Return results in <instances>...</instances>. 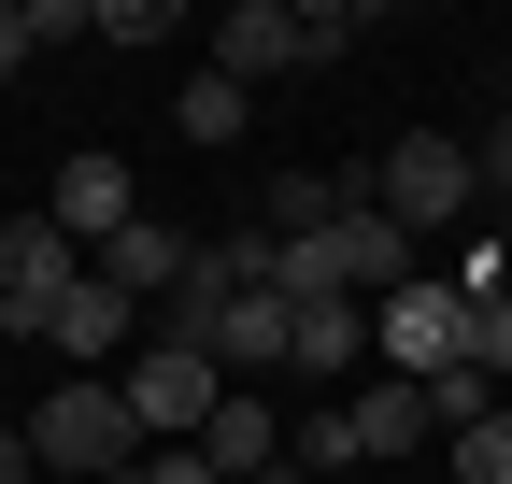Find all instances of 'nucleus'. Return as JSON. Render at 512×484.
<instances>
[{
	"label": "nucleus",
	"mask_w": 512,
	"mask_h": 484,
	"mask_svg": "<svg viewBox=\"0 0 512 484\" xmlns=\"http://www.w3.org/2000/svg\"><path fill=\"white\" fill-rule=\"evenodd\" d=\"M128 456H143V428H128L114 371H72V385L29 399V470H57V484H128Z\"/></svg>",
	"instance_id": "nucleus-1"
},
{
	"label": "nucleus",
	"mask_w": 512,
	"mask_h": 484,
	"mask_svg": "<svg viewBox=\"0 0 512 484\" xmlns=\"http://www.w3.org/2000/svg\"><path fill=\"white\" fill-rule=\"evenodd\" d=\"M356 186H370V214H384V228H413V242H441V228H470V214H484V171H470V143H456V129L384 143Z\"/></svg>",
	"instance_id": "nucleus-2"
},
{
	"label": "nucleus",
	"mask_w": 512,
	"mask_h": 484,
	"mask_svg": "<svg viewBox=\"0 0 512 484\" xmlns=\"http://www.w3.org/2000/svg\"><path fill=\"white\" fill-rule=\"evenodd\" d=\"M114 399H128V428H143V442H200V413L228 399V371H214V356H185V342H128V356H114Z\"/></svg>",
	"instance_id": "nucleus-3"
},
{
	"label": "nucleus",
	"mask_w": 512,
	"mask_h": 484,
	"mask_svg": "<svg viewBox=\"0 0 512 484\" xmlns=\"http://www.w3.org/2000/svg\"><path fill=\"white\" fill-rule=\"evenodd\" d=\"M456 342H470V299L441 285V271H413L399 299H370V356L399 385H427V371H456Z\"/></svg>",
	"instance_id": "nucleus-4"
},
{
	"label": "nucleus",
	"mask_w": 512,
	"mask_h": 484,
	"mask_svg": "<svg viewBox=\"0 0 512 484\" xmlns=\"http://www.w3.org/2000/svg\"><path fill=\"white\" fill-rule=\"evenodd\" d=\"M72 271H86V257H72L43 214H0V342H43V314H57Z\"/></svg>",
	"instance_id": "nucleus-5"
},
{
	"label": "nucleus",
	"mask_w": 512,
	"mask_h": 484,
	"mask_svg": "<svg viewBox=\"0 0 512 484\" xmlns=\"http://www.w3.org/2000/svg\"><path fill=\"white\" fill-rule=\"evenodd\" d=\"M200 72H228L242 100H256V86H285V72H313V43H299V0H228Z\"/></svg>",
	"instance_id": "nucleus-6"
},
{
	"label": "nucleus",
	"mask_w": 512,
	"mask_h": 484,
	"mask_svg": "<svg viewBox=\"0 0 512 484\" xmlns=\"http://www.w3.org/2000/svg\"><path fill=\"white\" fill-rule=\"evenodd\" d=\"M143 214V186H128V157H57V186H43V228L72 242V257H100V242Z\"/></svg>",
	"instance_id": "nucleus-7"
},
{
	"label": "nucleus",
	"mask_w": 512,
	"mask_h": 484,
	"mask_svg": "<svg viewBox=\"0 0 512 484\" xmlns=\"http://www.w3.org/2000/svg\"><path fill=\"white\" fill-rule=\"evenodd\" d=\"M185 257H200V242H185V228H171V214H128V228H114V242H100V257H86V271H100V285H114V299H128V314H157V299H171V285H185Z\"/></svg>",
	"instance_id": "nucleus-8"
},
{
	"label": "nucleus",
	"mask_w": 512,
	"mask_h": 484,
	"mask_svg": "<svg viewBox=\"0 0 512 484\" xmlns=\"http://www.w3.org/2000/svg\"><path fill=\"white\" fill-rule=\"evenodd\" d=\"M342 428H356V470H427V385H399V371H384V385H356L342 399Z\"/></svg>",
	"instance_id": "nucleus-9"
},
{
	"label": "nucleus",
	"mask_w": 512,
	"mask_h": 484,
	"mask_svg": "<svg viewBox=\"0 0 512 484\" xmlns=\"http://www.w3.org/2000/svg\"><path fill=\"white\" fill-rule=\"evenodd\" d=\"M43 342L72 356V371H114V356L143 342V314H128V299H114L100 271H72V285H57V314H43Z\"/></svg>",
	"instance_id": "nucleus-10"
},
{
	"label": "nucleus",
	"mask_w": 512,
	"mask_h": 484,
	"mask_svg": "<svg viewBox=\"0 0 512 484\" xmlns=\"http://www.w3.org/2000/svg\"><path fill=\"white\" fill-rule=\"evenodd\" d=\"M200 456H214L228 484H271V470H285V413H271V385H228V399L200 413Z\"/></svg>",
	"instance_id": "nucleus-11"
},
{
	"label": "nucleus",
	"mask_w": 512,
	"mask_h": 484,
	"mask_svg": "<svg viewBox=\"0 0 512 484\" xmlns=\"http://www.w3.org/2000/svg\"><path fill=\"white\" fill-rule=\"evenodd\" d=\"M285 371H299V385L370 371V314H356V299H285Z\"/></svg>",
	"instance_id": "nucleus-12"
},
{
	"label": "nucleus",
	"mask_w": 512,
	"mask_h": 484,
	"mask_svg": "<svg viewBox=\"0 0 512 484\" xmlns=\"http://www.w3.org/2000/svg\"><path fill=\"white\" fill-rule=\"evenodd\" d=\"M200 356H214L228 385H271V371H285V299H271V285H242L228 314H214V342H200Z\"/></svg>",
	"instance_id": "nucleus-13"
},
{
	"label": "nucleus",
	"mask_w": 512,
	"mask_h": 484,
	"mask_svg": "<svg viewBox=\"0 0 512 484\" xmlns=\"http://www.w3.org/2000/svg\"><path fill=\"white\" fill-rule=\"evenodd\" d=\"M342 470H356V428H342V399L285 413V484H342Z\"/></svg>",
	"instance_id": "nucleus-14"
},
{
	"label": "nucleus",
	"mask_w": 512,
	"mask_h": 484,
	"mask_svg": "<svg viewBox=\"0 0 512 484\" xmlns=\"http://www.w3.org/2000/svg\"><path fill=\"white\" fill-rule=\"evenodd\" d=\"M171 129H185V143H214V157H228V143L256 129V100H242L228 72H185V100H171Z\"/></svg>",
	"instance_id": "nucleus-15"
},
{
	"label": "nucleus",
	"mask_w": 512,
	"mask_h": 484,
	"mask_svg": "<svg viewBox=\"0 0 512 484\" xmlns=\"http://www.w3.org/2000/svg\"><path fill=\"white\" fill-rule=\"evenodd\" d=\"M441 484H512V413H484V428L441 442Z\"/></svg>",
	"instance_id": "nucleus-16"
},
{
	"label": "nucleus",
	"mask_w": 512,
	"mask_h": 484,
	"mask_svg": "<svg viewBox=\"0 0 512 484\" xmlns=\"http://www.w3.org/2000/svg\"><path fill=\"white\" fill-rule=\"evenodd\" d=\"M185 15H171V0H100V15H86V43H171Z\"/></svg>",
	"instance_id": "nucleus-17"
},
{
	"label": "nucleus",
	"mask_w": 512,
	"mask_h": 484,
	"mask_svg": "<svg viewBox=\"0 0 512 484\" xmlns=\"http://www.w3.org/2000/svg\"><path fill=\"white\" fill-rule=\"evenodd\" d=\"M456 371H484V385H512V299H484V314H470V342H456Z\"/></svg>",
	"instance_id": "nucleus-18"
},
{
	"label": "nucleus",
	"mask_w": 512,
	"mask_h": 484,
	"mask_svg": "<svg viewBox=\"0 0 512 484\" xmlns=\"http://www.w3.org/2000/svg\"><path fill=\"white\" fill-rule=\"evenodd\" d=\"M128 484H228L200 442H143V456H128Z\"/></svg>",
	"instance_id": "nucleus-19"
},
{
	"label": "nucleus",
	"mask_w": 512,
	"mask_h": 484,
	"mask_svg": "<svg viewBox=\"0 0 512 484\" xmlns=\"http://www.w3.org/2000/svg\"><path fill=\"white\" fill-rule=\"evenodd\" d=\"M29 57H43V29H29V0H0V86L29 72Z\"/></svg>",
	"instance_id": "nucleus-20"
},
{
	"label": "nucleus",
	"mask_w": 512,
	"mask_h": 484,
	"mask_svg": "<svg viewBox=\"0 0 512 484\" xmlns=\"http://www.w3.org/2000/svg\"><path fill=\"white\" fill-rule=\"evenodd\" d=\"M0 484H29V428H0Z\"/></svg>",
	"instance_id": "nucleus-21"
},
{
	"label": "nucleus",
	"mask_w": 512,
	"mask_h": 484,
	"mask_svg": "<svg viewBox=\"0 0 512 484\" xmlns=\"http://www.w3.org/2000/svg\"><path fill=\"white\" fill-rule=\"evenodd\" d=\"M498 271H512V214H498Z\"/></svg>",
	"instance_id": "nucleus-22"
},
{
	"label": "nucleus",
	"mask_w": 512,
	"mask_h": 484,
	"mask_svg": "<svg viewBox=\"0 0 512 484\" xmlns=\"http://www.w3.org/2000/svg\"><path fill=\"white\" fill-rule=\"evenodd\" d=\"M413 484H441V470H413Z\"/></svg>",
	"instance_id": "nucleus-23"
},
{
	"label": "nucleus",
	"mask_w": 512,
	"mask_h": 484,
	"mask_svg": "<svg viewBox=\"0 0 512 484\" xmlns=\"http://www.w3.org/2000/svg\"><path fill=\"white\" fill-rule=\"evenodd\" d=\"M29 484H57V470H29Z\"/></svg>",
	"instance_id": "nucleus-24"
},
{
	"label": "nucleus",
	"mask_w": 512,
	"mask_h": 484,
	"mask_svg": "<svg viewBox=\"0 0 512 484\" xmlns=\"http://www.w3.org/2000/svg\"><path fill=\"white\" fill-rule=\"evenodd\" d=\"M271 484H285V470H271Z\"/></svg>",
	"instance_id": "nucleus-25"
}]
</instances>
